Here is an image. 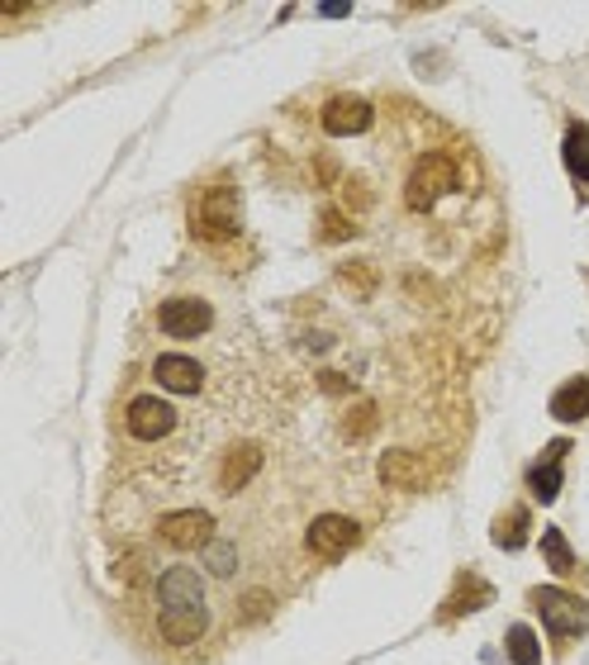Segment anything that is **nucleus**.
Listing matches in <instances>:
<instances>
[{
  "label": "nucleus",
  "instance_id": "1",
  "mask_svg": "<svg viewBox=\"0 0 589 665\" xmlns=\"http://www.w3.org/2000/svg\"><path fill=\"white\" fill-rule=\"evenodd\" d=\"M533 609L542 613V623H547V632L556 642H576L589 632V604L580 595H570V589H556V585H537L533 595Z\"/></svg>",
  "mask_w": 589,
  "mask_h": 665
},
{
  "label": "nucleus",
  "instance_id": "2",
  "mask_svg": "<svg viewBox=\"0 0 589 665\" xmlns=\"http://www.w3.org/2000/svg\"><path fill=\"white\" fill-rule=\"evenodd\" d=\"M448 191H456V162H452L448 153H423L419 162H414L405 205H409L414 214H428Z\"/></svg>",
  "mask_w": 589,
  "mask_h": 665
},
{
  "label": "nucleus",
  "instance_id": "3",
  "mask_svg": "<svg viewBox=\"0 0 589 665\" xmlns=\"http://www.w3.org/2000/svg\"><path fill=\"white\" fill-rule=\"evenodd\" d=\"M157 542L171 552H205L214 542V514L209 509H171L157 518Z\"/></svg>",
  "mask_w": 589,
  "mask_h": 665
},
{
  "label": "nucleus",
  "instance_id": "4",
  "mask_svg": "<svg viewBox=\"0 0 589 665\" xmlns=\"http://www.w3.org/2000/svg\"><path fill=\"white\" fill-rule=\"evenodd\" d=\"M195 238L200 243H228L238 234V191H228V185H214L195 200Z\"/></svg>",
  "mask_w": 589,
  "mask_h": 665
},
{
  "label": "nucleus",
  "instance_id": "5",
  "mask_svg": "<svg viewBox=\"0 0 589 665\" xmlns=\"http://www.w3.org/2000/svg\"><path fill=\"white\" fill-rule=\"evenodd\" d=\"M124 428H128V438H138V442H162L167 432H177V409L157 395H138V399H128V409H124Z\"/></svg>",
  "mask_w": 589,
  "mask_h": 665
},
{
  "label": "nucleus",
  "instance_id": "6",
  "mask_svg": "<svg viewBox=\"0 0 589 665\" xmlns=\"http://www.w3.org/2000/svg\"><path fill=\"white\" fill-rule=\"evenodd\" d=\"M157 328H162L167 338H205V332L214 328V309L205 305V300L177 295L157 309Z\"/></svg>",
  "mask_w": 589,
  "mask_h": 665
},
{
  "label": "nucleus",
  "instance_id": "7",
  "mask_svg": "<svg viewBox=\"0 0 589 665\" xmlns=\"http://www.w3.org/2000/svg\"><path fill=\"white\" fill-rule=\"evenodd\" d=\"M305 542H309L314 556H342V552H352V546L362 542V523L348 518V514H319L309 523Z\"/></svg>",
  "mask_w": 589,
  "mask_h": 665
},
{
  "label": "nucleus",
  "instance_id": "8",
  "mask_svg": "<svg viewBox=\"0 0 589 665\" xmlns=\"http://www.w3.org/2000/svg\"><path fill=\"white\" fill-rule=\"evenodd\" d=\"M376 124V110H371V100L362 95H333L324 105V128L333 138H352V134H366V128Z\"/></svg>",
  "mask_w": 589,
  "mask_h": 665
},
{
  "label": "nucleus",
  "instance_id": "9",
  "mask_svg": "<svg viewBox=\"0 0 589 665\" xmlns=\"http://www.w3.org/2000/svg\"><path fill=\"white\" fill-rule=\"evenodd\" d=\"M157 632L167 646H195L209 632V609L191 604V609H157Z\"/></svg>",
  "mask_w": 589,
  "mask_h": 665
},
{
  "label": "nucleus",
  "instance_id": "10",
  "mask_svg": "<svg viewBox=\"0 0 589 665\" xmlns=\"http://www.w3.org/2000/svg\"><path fill=\"white\" fill-rule=\"evenodd\" d=\"M570 452V442L556 438L547 452H542L533 466H528V489H533V499L537 504H556V495H562V481H566V471H562V461Z\"/></svg>",
  "mask_w": 589,
  "mask_h": 665
},
{
  "label": "nucleus",
  "instance_id": "11",
  "mask_svg": "<svg viewBox=\"0 0 589 665\" xmlns=\"http://www.w3.org/2000/svg\"><path fill=\"white\" fill-rule=\"evenodd\" d=\"M205 604V581L191 566H167L157 575V609H191Z\"/></svg>",
  "mask_w": 589,
  "mask_h": 665
},
{
  "label": "nucleus",
  "instance_id": "12",
  "mask_svg": "<svg viewBox=\"0 0 589 665\" xmlns=\"http://www.w3.org/2000/svg\"><path fill=\"white\" fill-rule=\"evenodd\" d=\"M267 452L257 442H238L224 452V466H219V489L224 495H238V489H248L257 481V471H262Z\"/></svg>",
  "mask_w": 589,
  "mask_h": 665
},
{
  "label": "nucleus",
  "instance_id": "13",
  "mask_svg": "<svg viewBox=\"0 0 589 665\" xmlns=\"http://www.w3.org/2000/svg\"><path fill=\"white\" fill-rule=\"evenodd\" d=\"M152 375H157V385H162V390H171V395H195V390L205 385V367H200L195 357H181V352L157 357Z\"/></svg>",
  "mask_w": 589,
  "mask_h": 665
},
{
  "label": "nucleus",
  "instance_id": "14",
  "mask_svg": "<svg viewBox=\"0 0 589 665\" xmlns=\"http://www.w3.org/2000/svg\"><path fill=\"white\" fill-rule=\"evenodd\" d=\"M490 604V585L480 581V575H471V571H462L456 575V585H452V599L442 604V623H452V618H462V613H476V609H485Z\"/></svg>",
  "mask_w": 589,
  "mask_h": 665
},
{
  "label": "nucleus",
  "instance_id": "15",
  "mask_svg": "<svg viewBox=\"0 0 589 665\" xmlns=\"http://www.w3.org/2000/svg\"><path fill=\"white\" fill-rule=\"evenodd\" d=\"M381 481L395 485V489H419L423 485V466L419 457L405 452V447H390V452L381 457Z\"/></svg>",
  "mask_w": 589,
  "mask_h": 665
},
{
  "label": "nucleus",
  "instance_id": "16",
  "mask_svg": "<svg viewBox=\"0 0 589 665\" xmlns=\"http://www.w3.org/2000/svg\"><path fill=\"white\" fill-rule=\"evenodd\" d=\"M552 418H562V424H580V418H589V375H570V381L556 390Z\"/></svg>",
  "mask_w": 589,
  "mask_h": 665
},
{
  "label": "nucleus",
  "instance_id": "17",
  "mask_svg": "<svg viewBox=\"0 0 589 665\" xmlns=\"http://www.w3.org/2000/svg\"><path fill=\"white\" fill-rule=\"evenodd\" d=\"M562 157H566L570 177H576V181H580V191H585V185H589V124H585V120H570V124H566Z\"/></svg>",
  "mask_w": 589,
  "mask_h": 665
},
{
  "label": "nucleus",
  "instance_id": "18",
  "mask_svg": "<svg viewBox=\"0 0 589 665\" xmlns=\"http://www.w3.org/2000/svg\"><path fill=\"white\" fill-rule=\"evenodd\" d=\"M528 532H533V514L523 504H513L505 518H495V546H505V552H523Z\"/></svg>",
  "mask_w": 589,
  "mask_h": 665
},
{
  "label": "nucleus",
  "instance_id": "19",
  "mask_svg": "<svg viewBox=\"0 0 589 665\" xmlns=\"http://www.w3.org/2000/svg\"><path fill=\"white\" fill-rule=\"evenodd\" d=\"M505 652L513 665H542V646H537V632L528 623H513L509 638H505Z\"/></svg>",
  "mask_w": 589,
  "mask_h": 665
},
{
  "label": "nucleus",
  "instance_id": "20",
  "mask_svg": "<svg viewBox=\"0 0 589 665\" xmlns=\"http://www.w3.org/2000/svg\"><path fill=\"white\" fill-rule=\"evenodd\" d=\"M542 561H547L556 575H570V571H576V552H570V542H566L562 528H547V532H542Z\"/></svg>",
  "mask_w": 589,
  "mask_h": 665
},
{
  "label": "nucleus",
  "instance_id": "21",
  "mask_svg": "<svg viewBox=\"0 0 589 665\" xmlns=\"http://www.w3.org/2000/svg\"><path fill=\"white\" fill-rule=\"evenodd\" d=\"M376 418H381L376 404H371V399H356L352 409H348V418H342V432H348L352 442H366L371 428H376Z\"/></svg>",
  "mask_w": 589,
  "mask_h": 665
},
{
  "label": "nucleus",
  "instance_id": "22",
  "mask_svg": "<svg viewBox=\"0 0 589 665\" xmlns=\"http://www.w3.org/2000/svg\"><path fill=\"white\" fill-rule=\"evenodd\" d=\"M205 566H209V575H224V581H228V575L238 571V546L214 538V542L205 546Z\"/></svg>",
  "mask_w": 589,
  "mask_h": 665
},
{
  "label": "nucleus",
  "instance_id": "23",
  "mask_svg": "<svg viewBox=\"0 0 589 665\" xmlns=\"http://www.w3.org/2000/svg\"><path fill=\"white\" fill-rule=\"evenodd\" d=\"M352 234H356L352 219H342L338 210H324V214H319V238H324V243H338V238H352Z\"/></svg>",
  "mask_w": 589,
  "mask_h": 665
}]
</instances>
